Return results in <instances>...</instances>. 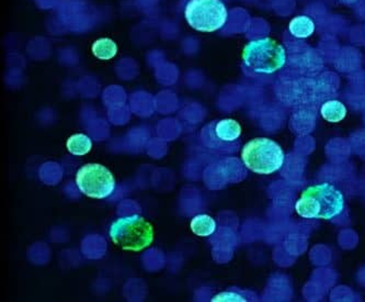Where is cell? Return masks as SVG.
Masks as SVG:
<instances>
[{"mask_svg":"<svg viewBox=\"0 0 365 302\" xmlns=\"http://www.w3.org/2000/svg\"><path fill=\"white\" fill-rule=\"evenodd\" d=\"M320 114L326 121L338 124L346 118V108L338 100H329L322 106Z\"/></svg>","mask_w":365,"mask_h":302,"instance_id":"9","label":"cell"},{"mask_svg":"<svg viewBox=\"0 0 365 302\" xmlns=\"http://www.w3.org/2000/svg\"><path fill=\"white\" fill-rule=\"evenodd\" d=\"M66 146L67 150L71 154L83 156V155L88 154L91 152L93 149V141L86 134H74L67 140Z\"/></svg>","mask_w":365,"mask_h":302,"instance_id":"12","label":"cell"},{"mask_svg":"<svg viewBox=\"0 0 365 302\" xmlns=\"http://www.w3.org/2000/svg\"><path fill=\"white\" fill-rule=\"evenodd\" d=\"M242 126L236 120L222 119L210 122L201 131V141L205 148L220 154L238 152Z\"/></svg>","mask_w":365,"mask_h":302,"instance_id":"6","label":"cell"},{"mask_svg":"<svg viewBox=\"0 0 365 302\" xmlns=\"http://www.w3.org/2000/svg\"><path fill=\"white\" fill-rule=\"evenodd\" d=\"M242 160L247 168L256 174L270 175L283 166L285 155L274 141L257 138L242 148Z\"/></svg>","mask_w":365,"mask_h":302,"instance_id":"4","label":"cell"},{"mask_svg":"<svg viewBox=\"0 0 365 302\" xmlns=\"http://www.w3.org/2000/svg\"><path fill=\"white\" fill-rule=\"evenodd\" d=\"M185 17L197 31L211 34L225 26L228 11L223 0H187Z\"/></svg>","mask_w":365,"mask_h":302,"instance_id":"5","label":"cell"},{"mask_svg":"<svg viewBox=\"0 0 365 302\" xmlns=\"http://www.w3.org/2000/svg\"><path fill=\"white\" fill-rule=\"evenodd\" d=\"M190 228L195 236L207 238L216 231L217 224H216L215 220L207 214H199L197 217L193 218Z\"/></svg>","mask_w":365,"mask_h":302,"instance_id":"10","label":"cell"},{"mask_svg":"<svg viewBox=\"0 0 365 302\" xmlns=\"http://www.w3.org/2000/svg\"><path fill=\"white\" fill-rule=\"evenodd\" d=\"M93 53L99 60L109 61L118 53V46L111 39H99L93 44Z\"/></svg>","mask_w":365,"mask_h":302,"instance_id":"13","label":"cell"},{"mask_svg":"<svg viewBox=\"0 0 365 302\" xmlns=\"http://www.w3.org/2000/svg\"><path fill=\"white\" fill-rule=\"evenodd\" d=\"M211 300L213 302H247L258 301L259 297L252 291L234 288L218 293Z\"/></svg>","mask_w":365,"mask_h":302,"instance_id":"11","label":"cell"},{"mask_svg":"<svg viewBox=\"0 0 365 302\" xmlns=\"http://www.w3.org/2000/svg\"><path fill=\"white\" fill-rule=\"evenodd\" d=\"M346 200L337 186L320 183L309 186L297 200L295 210L305 219L332 220L344 212Z\"/></svg>","mask_w":365,"mask_h":302,"instance_id":"1","label":"cell"},{"mask_svg":"<svg viewBox=\"0 0 365 302\" xmlns=\"http://www.w3.org/2000/svg\"><path fill=\"white\" fill-rule=\"evenodd\" d=\"M110 238L118 248L130 252H140L154 241V228L144 218L133 214L120 218L110 226Z\"/></svg>","mask_w":365,"mask_h":302,"instance_id":"3","label":"cell"},{"mask_svg":"<svg viewBox=\"0 0 365 302\" xmlns=\"http://www.w3.org/2000/svg\"><path fill=\"white\" fill-rule=\"evenodd\" d=\"M76 183L79 191L93 199H105L115 188V179L111 171L100 164H86L77 171Z\"/></svg>","mask_w":365,"mask_h":302,"instance_id":"7","label":"cell"},{"mask_svg":"<svg viewBox=\"0 0 365 302\" xmlns=\"http://www.w3.org/2000/svg\"><path fill=\"white\" fill-rule=\"evenodd\" d=\"M245 66L256 74L270 75L287 63L284 46L272 38L250 41L242 51Z\"/></svg>","mask_w":365,"mask_h":302,"instance_id":"2","label":"cell"},{"mask_svg":"<svg viewBox=\"0 0 365 302\" xmlns=\"http://www.w3.org/2000/svg\"><path fill=\"white\" fill-rule=\"evenodd\" d=\"M315 22L309 16H297L289 24V32L297 39L309 38L315 32Z\"/></svg>","mask_w":365,"mask_h":302,"instance_id":"8","label":"cell"}]
</instances>
